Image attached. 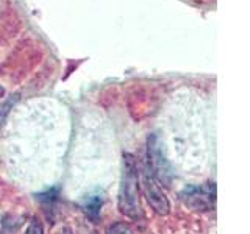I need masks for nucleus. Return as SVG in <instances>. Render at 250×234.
Wrapping results in <instances>:
<instances>
[{"mask_svg":"<svg viewBox=\"0 0 250 234\" xmlns=\"http://www.w3.org/2000/svg\"><path fill=\"white\" fill-rule=\"evenodd\" d=\"M117 208H119L121 214L135 222L143 218V208H141L139 200L138 162L131 153L122 155V174L119 194H117Z\"/></svg>","mask_w":250,"mask_h":234,"instance_id":"f257e3e1","label":"nucleus"},{"mask_svg":"<svg viewBox=\"0 0 250 234\" xmlns=\"http://www.w3.org/2000/svg\"><path fill=\"white\" fill-rule=\"evenodd\" d=\"M138 174H139V186L144 192V197L147 198L148 205L153 208L156 214L167 215L170 213V201L166 197V194L163 192L160 183L152 175V172L148 170L147 162L138 167Z\"/></svg>","mask_w":250,"mask_h":234,"instance_id":"f03ea898","label":"nucleus"},{"mask_svg":"<svg viewBox=\"0 0 250 234\" xmlns=\"http://www.w3.org/2000/svg\"><path fill=\"white\" fill-rule=\"evenodd\" d=\"M147 167L158 183L164 186H170L172 183V169L170 164L163 155V147L158 137L152 135L147 140Z\"/></svg>","mask_w":250,"mask_h":234,"instance_id":"7ed1b4c3","label":"nucleus"},{"mask_svg":"<svg viewBox=\"0 0 250 234\" xmlns=\"http://www.w3.org/2000/svg\"><path fill=\"white\" fill-rule=\"evenodd\" d=\"M182 200L188 208L194 211H211L216 206V184L205 183L200 186H188L180 192Z\"/></svg>","mask_w":250,"mask_h":234,"instance_id":"20e7f679","label":"nucleus"},{"mask_svg":"<svg viewBox=\"0 0 250 234\" xmlns=\"http://www.w3.org/2000/svg\"><path fill=\"white\" fill-rule=\"evenodd\" d=\"M104 205V197L99 194H89L86 195L84 200L82 201V209L84 211V214L88 215L91 220L97 223L99 217H100V209Z\"/></svg>","mask_w":250,"mask_h":234,"instance_id":"39448f33","label":"nucleus"},{"mask_svg":"<svg viewBox=\"0 0 250 234\" xmlns=\"http://www.w3.org/2000/svg\"><path fill=\"white\" fill-rule=\"evenodd\" d=\"M106 234H135V233L130 228V225L124 222H116L111 226H108Z\"/></svg>","mask_w":250,"mask_h":234,"instance_id":"423d86ee","label":"nucleus"},{"mask_svg":"<svg viewBox=\"0 0 250 234\" xmlns=\"http://www.w3.org/2000/svg\"><path fill=\"white\" fill-rule=\"evenodd\" d=\"M25 234H44V228H42V223L39 222V218L33 217L30 220L27 230H25Z\"/></svg>","mask_w":250,"mask_h":234,"instance_id":"0eeeda50","label":"nucleus"},{"mask_svg":"<svg viewBox=\"0 0 250 234\" xmlns=\"http://www.w3.org/2000/svg\"><path fill=\"white\" fill-rule=\"evenodd\" d=\"M11 105H13V100L6 101V103H5V106L2 108V116H0V125H2V122H3V119H5V116L8 114V111H10V109H8V108H10Z\"/></svg>","mask_w":250,"mask_h":234,"instance_id":"6e6552de","label":"nucleus"},{"mask_svg":"<svg viewBox=\"0 0 250 234\" xmlns=\"http://www.w3.org/2000/svg\"><path fill=\"white\" fill-rule=\"evenodd\" d=\"M3 94H5V89L2 88V86H0V97H3Z\"/></svg>","mask_w":250,"mask_h":234,"instance_id":"1a4fd4ad","label":"nucleus"}]
</instances>
